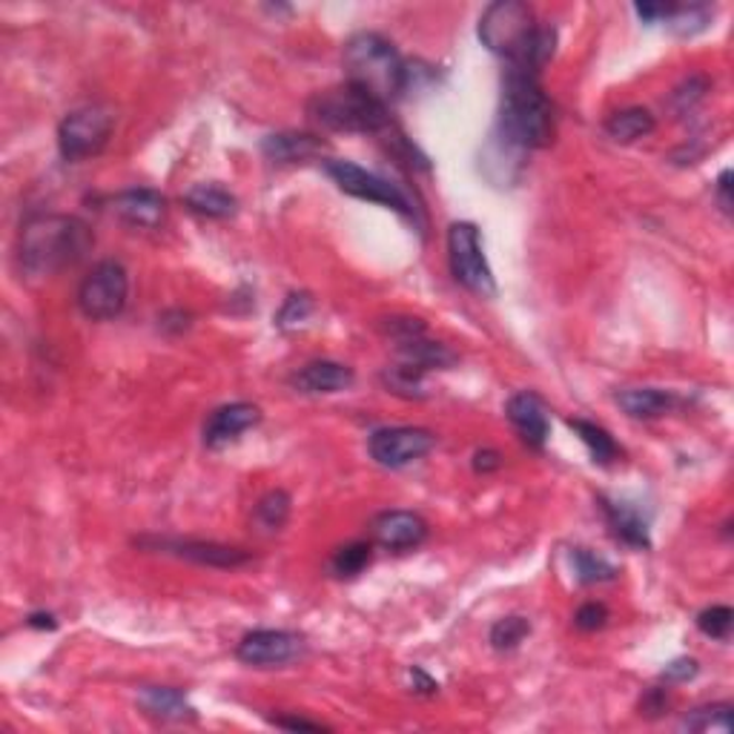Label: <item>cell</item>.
<instances>
[{
	"label": "cell",
	"mask_w": 734,
	"mask_h": 734,
	"mask_svg": "<svg viewBox=\"0 0 734 734\" xmlns=\"http://www.w3.org/2000/svg\"><path fill=\"white\" fill-rule=\"evenodd\" d=\"M665 709H669V688L654 686L642 695V700H640L642 718L654 720V718H660V714H665Z\"/></svg>",
	"instance_id": "f35d334b"
},
{
	"label": "cell",
	"mask_w": 734,
	"mask_h": 734,
	"mask_svg": "<svg viewBox=\"0 0 734 734\" xmlns=\"http://www.w3.org/2000/svg\"><path fill=\"white\" fill-rule=\"evenodd\" d=\"M634 12H637L646 24H660V21H665L669 12H672V3H637Z\"/></svg>",
	"instance_id": "ab89813d"
},
{
	"label": "cell",
	"mask_w": 734,
	"mask_h": 734,
	"mask_svg": "<svg viewBox=\"0 0 734 734\" xmlns=\"http://www.w3.org/2000/svg\"><path fill=\"white\" fill-rule=\"evenodd\" d=\"M517 153L549 147L554 139V116L551 101L540 84L537 72L508 67L503 75V104H500V127L496 135Z\"/></svg>",
	"instance_id": "6da1fadb"
},
{
	"label": "cell",
	"mask_w": 734,
	"mask_h": 734,
	"mask_svg": "<svg viewBox=\"0 0 734 734\" xmlns=\"http://www.w3.org/2000/svg\"><path fill=\"white\" fill-rule=\"evenodd\" d=\"M709 21V7H672V12L665 17V24L672 26L674 35H681V38H691L697 32H703Z\"/></svg>",
	"instance_id": "1f68e13d"
},
{
	"label": "cell",
	"mask_w": 734,
	"mask_h": 734,
	"mask_svg": "<svg viewBox=\"0 0 734 734\" xmlns=\"http://www.w3.org/2000/svg\"><path fill=\"white\" fill-rule=\"evenodd\" d=\"M26 623H29L32 628H49V631L58 626L52 614H29V619H26Z\"/></svg>",
	"instance_id": "f6af8a7d"
},
{
	"label": "cell",
	"mask_w": 734,
	"mask_h": 734,
	"mask_svg": "<svg viewBox=\"0 0 734 734\" xmlns=\"http://www.w3.org/2000/svg\"><path fill=\"white\" fill-rule=\"evenodd\" d=\"M697 674H700V663H697L695 658H677L660 672V681H663L665 686H674V683L695 681Z\"/></svg>",
	"instance_id": "8d00e7d4"
},
{
	"label": "cell",
	"mask_w": 734,
	"mask_h": 734,
	"mask_svg": "<svg viewBox=\"0 0 734 734\" xmlns=\"http://www.w3.org/2000/svg\"><path fill=\"white\" fill-rule=\"evenodd\" d=\"M371 542H348V545L336 549V554L330 557V571L336 577H356L371 565Z\"/></svg>",
	"instance_id": "f1b7e54d"
},
{
	"label": "cell",
	"mask_w": 734,
	"mask_h": 734,
	"mask_svg": "<svg viewBox=\"0 0 734 734\" xmlns=\"http://www.w3.org/2000/svg\"><path fill=\"white\" fill-rule=\"evenodd\" d=\"M574 571H577V580L582 586H597V582H611L617 577V568L609 563V559L597 557L588 549H577L571 554Z\"/></svg>",
	"instance_id": "f546056e"
},
{
	"label": "cell",
	"mask_w": 734,
	"mask_h": 734,
	"mask_svg": "<svg viewBox=\"0 0 734 734\" xmlns=\"http://www.w3.org/2000/svg\"><path fill=\"white\" fill-rule=\"evenodd\" d=\"M348 81L376 95L382 104L408 93V63L380 32H356L341 52Z\"/></svg>",
	"instance_id": "3957f363"
},
{
	"label": "cell",
	"mask_w": 734,
	"mask_h": 734,
	"mask_svg": "<svg viewBox=\"0 0 734 734\" xmlns=\"http://www.w3.org/2000/svg\"><path fill=\"white\" fill-rule=\"evenodd\" d=\"M313 308H316V302H313V296H310V293L287 296L285 304H281V310H279V316H276V325H279L281 330L299 327L304 318L313 313Z\"/></svg>",
	"instance_id": "e575fe53"
},
{
	"label": "cell",
	"mask_w": 734,
	"mask_h": 734,
	"mask_svg": "<svg viewBox=\"0 0 734 734\" xmlns=\"http://www.w3.org/2000/svg\"><path fill=\"white\" fill-rule=\"evenodd\" d=\"M734 626V611L729 605H711L697 614V628L711 640H729Z\"/></svg>",
	"instance_id": "d6a6232c"
},
{
	"label": "cell",
	"mask_w": 734,
	"mask_h": 734,
	"mask_svg": "<svg viewBox=\"0 0 734 734\" xmlns=\"http://www.w3.org/2000/svg\"><path fill=\"white\" fill-rule=\"evenodd\" d=\"M262 153L267 161L276 164L308 161L325 153V141L313 132H273L262 141Z\"/></svg>",
	"instance_id": "d6986e66"
},
{
	"label": "cell",
	"mask_w": 734,
	"mask_h": 734,
	"mask_svg": "<svg viewBox=\"0 0 734 734\" xmlns=\"http://www.w3.org/2000/svg\"><path fill=\"white\" fill-rule=\"evenodd\" d=\"M718 202L723 213H732V170H723L718 178Z\"/></svg>",
	"instance_id": "ee69618b"
},
{
	"label": "cell",
	"mask_w": 734,
	"mask_h": 734,
	"mask_svg": "<svg viewBox=\"0 0 734 734\" xmlns=\"http://www.w3.org/2000/svg\"><path fill=\"white\" fill-rule=\"evenodd\" d=\"M371 533L385 551H410L428 540V522L413 510H385L373 519Z\"/></svg>",
	"instance_id": "4fadbf2b"
},
{
	"label": "cell",
	"mask_w": 734,
	"mask_h": 734,
	"mask_svg": "<svg viewBox=\"0 0 734 734\" xmlns=\"http://www.w3.org/2000/svg\"><path fill=\"white\" fill-rule=\"evenodd\" d=\"M141 545H149L158 554H170V557L186 559V563L207 565V568H239L248 565L250 554L244 549H232L221 542H204V540H141Z\"/></svg>",
	"instance_id": "7c38bea8"
},
{
	"label": "cell",
	"mask_w": 734,
	"mask_h": 734,
	"mask_svg": "<svg viewBox=\"0 0 734 734\" xmlns=\"http://www.w3.org/2000/svg\"><path fill=\"white\" fill-rule=\"evenodd\" d=\"M711 81L706 75H691L686 77L677 89L672 93V107L674 112H691V109L697 107V104L703 101L706 93H709Z\"/></svg>",
	"instance_id": "836d02e7"
},
{
	"label": "cell",
	"mask_w": 734,
	"mask_h": 734,
	"mask_svg": "<svg viewBox=\"0 0 734 734\" xmlns=\"http://www.w3.org/2000/svg\"><path fill=\"white\" fill-rule=\"evenodd\" d=\"M308 116L313 124L330 132L376 135V132H387L390 127L387 104L350 81L313 95L308 101Z\"/></svg>",
	"instance_id": "277c9868"
},
{
	"label": "cell",
	"mask_w": 734,
	"mask_h": 734,
	"mask_svg": "<svg viewBox=\"0 0 734 734\" xmlns=\"http://www.w3.org/2000/svg\"><path fill=\"white\" fill-rule=\"evenodd\" d=\"M533 29V12L522 0H496L480 17V40L508 63L522 55Z\"/></svg>",
	"instance_id": "5b68a950"
},
{
	"label": "cell",
	"mask_w": 734,
	"mask_h": 734,
	"mask_svg": "<svg viewBox=\"0 0 734 734\" xmlns=\"http://www.w3.org/2000/svg\"><path fill=\"white\" fill-rule=\"evenodd\" d=\"M683 732H732V703L697 706L681 720Z\"/></svg>",
	"instance_id": "4316f807"
},
{
	"label": "cell",
	"mask_w": 734,
	"mask_h": 734,
	"mask_svg": "<svg viewBox=\"0 0 734 734\" xmlns=\"http://www.w3.org/2000/svg\"><path fill=\"white\" fill-rule=\"evenodd\" d=\"M130 296V276L121 262H98L77 287V308L93 322H109L124 313Z\"/></svg>",
	"instance_id": "52a82bcc"
},
{
	"label": "cell",
	"mask_w": 734,
	"mask_h": 734,
	"mask_svg": "<svg viewBox=\"0 0 734 734\" xmlns=\"http://www.w3.org/2000/svg\"><path fill=\"white\" fill-rule=\"evenodd\" d=\"M410 686L417 695H436L440 691V683L431 681L422 669H410Z\"/></svg>",
	"instance_id": "7bdbcfd3"
},
{
	"label": "cell",
	"mask_w": 734,
	"mask_h": 734,
	"mask_svg": "<svg viewBox=\"0 0 734 734\" xmlns=\"http://www.w3.org/2000/svg\"><path fill=\"white\" fill-rule=\"evenodd\" d=\"M273 726L290 729V732H325L322 723H316V720H304V718H273Z\"/></svg>",
	"instance_id": "60d3db41"
},
{
	"label": "cell",
	"mask_w": 734,
	"mask_h": 734,
	"mask_svg": "<svg viewBox=\"0 0 734 734\" xmlns=\"http://www.w3.org/2000/svg\"><path fill=\"white\" fill-rule=\"evenodd\" d=\"M508 419L510 425H514V431H517L519 436H522V442L531 445V448H542V445L549 442L551 433L549 408H545V402H542L537 394L522 390V394L510 396Z\"/></svg>",
	"instance_id": "2e32d148"
},
{
	"label": "cell",
	"mask_w": 734,
	"mask_h": 734,
	"mask_svg": "<svg viewBox=\"0 0 734 734\" xmlns=\"http://www.w3.org/2000/svg\"><path fill=\"white\" fill-rule=\"evenodd\" d=\"M380 330L385 333L387 339L394 341V345H399V341L425 336L428 327H425V322H422V318H417V316H387L380 322Z\"/></svg>",
	"instance_id": "d590c367"
},
{
	"label": "cell",
	"mask_w": 734,
	"mask_h": 734,
	"mask_svg": "<svg viewBox=\"0 0 734 734\" xmlns=\"http://www.w3.org/2000/svg\"><path fill=\"white\" fill-rule=\"evenodd\" d=\"M262 422V410L250 402H232L225 408H216L204 422V445L213 450L227 448L241 433H248Z\"/></svg>",
	"instance_id": "5bb4252c"
},
{
	"label": "cell",
	"mask_w": 734,
	"mask_h": 734,
	"mask_svg": "<svg viewBox=\"0 0 734 734\" xmlns=\"http://www.w3.org/2000/svg\"><path fill=\"white\" fill-rule=\"evenodd\" d=\"M304 637L296 631L281 628H258L241 637L236 658L253 669H281L304 658Z\"/></svg>",
	"instance_id": "8fae6325"
},
{
	"label": "cell",
	"mask_w": 734,
	"mask_h": 734,
	"mask_svg": "<svg viewBox=\"0 0 734 734\" xmlns=\"http://www.w3.org/2000/svg\"><path fill=\"white\" fill-rule=\"evenodd\" d=\"M654 130H658V121H654V116H651L649 109L642 107L619 109V112H614V116L605 121L609 139H614L617 144H631V141L651 135Z\"/></svg>",
	"instance_id": "cb8c5ba5"
},
{
	"label": "cell",
	"mask_w": 734,
	"mask_h": 734,
	"mask_svg": "<svg viewBox=\"0 0 734 734\" xmlns=\"http://www.w3.org/2000/svg\"><path fill=\"white\" fill-rule=\"evenodd\" d=\"M617 405L631 419H658L665 417L677 405V399L660 387H626L617 394Z\"/></svg>",
	"instance_id": "7402d4cb"
},
{
	"label": "cell",
	"mask_w": 734,
	"mask_h": 734,
	"mask_svg": "<svg viewBox=\"0 0 734 734\" xmlns=\"http://www.w3.org/2000/svg\"><path fill=\"white\" fill-rule=\"evenodd\" d=\"M327 176L336 181L341 193L353 195V198H362V202L382 204V207H390L402 216H413V207L405 198V193L396 184H390L387 178L376 176V172L364 170L353 161H341V158H333L325 164Z\"/></svg>",
	"instance_id": "9c48e42d"
},
{
	"label": "cell",
	"mask_w": 734,
	"mask_h": 734,
	"mask_svg": "<svg viewBox=\"0 0 734 734\" xmlns=\"http://www.w3.org/2000/svg\"><path fill=\"white\" fill-rule=\"evenodd\" d=\"M568 425H571V431L580 436L582 445H586L588 454H591V459H594L597 465H611L619 456L617 442L611 440V433L605 431V428L594 425V422H588V419H568Z\"/></svg>",
	"instance_id": "484cf974"
},
{
	"label": "cell",
	"mask_w": 734,
	"mask_h": 734,
	"mask_svg": "<svg viewBox=\"0 0 734 734\" xmlns=\"http://www.w3.org/2000/svg\"><path fill=\"white\" fill-rule=\"evenodd\" d=\"M396 353L402 359L405 364H413L419 371H448L456 364V353L448 348V345H442V341H433L425 336H417V339L399 341L396 345Z\"/></svg>",
	"instance_id": "ffe728a7"
},
{
	"label": "cell",
	"mask_w": 734,
	"mask_h": 734,
	"mask_svg": "<svg viewBox=\"0 0 734 734\" xmlns=\"http://www.w3.org/2000/svg\"><path fill=\"white\" fill-rule=\"evenodd\" d=\"M293 387L302 390V394L318 396V394H341L353 387L356 373L350 371L348 364L330 362V359H318V362L304 364L302 371L293 373Z\"/></svg>",
	"instance_id": "e0dca14e"
},
{
	"label": "cell",
	"mask_w": 734,
	"mask_h": 734,
	"mask_svg": "<svg viewBox=\"0 0 734 734\" xmlns=\"http://www.w3.org/2000/svg\"><path fill=\"white\" fill-rule=\"evenodd\" d=\"M382 385L396 396H405V399H425V371H419L413 364H394V368H385L382 371Z\"/></svg>",
	"instance_id": "83f0119b"
},
{
	"label": "cell",
	"mask_w": 734,
	"mask_h": 734,
	"mask_svg": "<svg viewBox=\"0 0 734 734\" xmlns=\"http://www.w3.org/2000/svg\"><path fill=\"white\" fill-rule=\"evenodd\" d=\"M448 262L454 279L465 290H471V293L482 296V299H494L496 279L485 258V250H482L480 227L471 225V221H456V225H450Z\"/></svg>",
	"instance_id": "8992f818"
},
{
	"label": "cell",
	"mask_w": 734,
	"mask_h": 734,
	"mask_svg": "<svg viewBox=\"0 0 734 734\" xmlns=\"http://www.w3.org/2000/svg\"><path fill=\"white\" fill-rule=\"evenodd\" d=\"M290 510H293V500L287 491L276 488V491H267V494L255 503L253 508V526L258 533H279L290 519Z\"/></svg>",
	"instance_id": "d4e9b609"
},
{
	"label": "cell",
	"mask_w": 734,
	"mask_h": 734,
	"mask_svg": "<svg viewBox=\"0 0 734 734\" xmlns=\"http://www.w3.org/2000/svg\"><path fill=\"white\" fill-rule=\"evenodd\" d=\"M112 209L124 218L127 225L155 230L167 218V198L155 190H147V186H132V190L112 195Z\"/></svg>",
	"instance_id": "9a60e30c"
},
{
	"label": "cell",
	"mask_w": 734,
	"mask_h": 734,
	"mask_svg": "<svg viewBox=\"0 0 734 734\" xmlns=\"http://www.w3.org/2000/svg\"><path fill=\"white\" fill-rule=\"evenodd\" d=\"M609 617L611 614L603 603H586L574 614V626L580 628V631H600L609 623Z\"/></svg>",
	"instance_id": "74e56055"
},
{
	"label": "cell",
	"mask_w": 734,
	"mask_h": 734,
	"mask_svg": "<svg viewBox=\"0 0 734 734\" xmlns=\"http://www.w3.org/2000/svg\"><path fill=\"white\" fill-rule=\"evenodd\" d=\"M531 634V623L528 617H519V614H510V617L496 619L491 626V646L496 651H514L519 649V642L526 640Z\"/></svg>",
	"instance_id": "4dcf8cb0"
},
{
	"label": "cell",
	"mask_w": 734,
	"mask_h": 734,
	"mask_svg": "<svg viewBox=\"0 0 734 734\" xmlns=\"http://www.w3.org/2000/svg\"><path fill=\"white\" fill-rule=\"evenodd\" d=\"M93 250V232L75 216H35L21 230L17 258L32 279H47Z\"/></svg>",
	"instance_id": "7a4b0ae2"
},
{
	"label": "cell",
	"mask_w": 734,
	"mask_h": 734,
	"mask_svg": "<svg viewBox=\"0 0 734 734\" xmlns=\"http://www.w3.org/2000/svg\"><path fill=\"white\" fill-rule=\"evenodd\" d=\"M433 445H436V436L428 428H380L368 440L373 462L390 468V471H399V468H408V465L425 459Z\"/></svg>",
	"instance_id": "30bf717a"
},
{
	"label": "cell",
	"mask_w": 734,
	"mask_h": 734,
	"mask_svg": "<svg viewBox=\"0 0 734 734\" xmlns=\"http://www.w3.org/2000/svg\"><path fill=\"white\" fill-rule=\"evenodd\" d=\"M600 503H603L605 519L619 542H626L631 549H651L649 522L640 517V510L628 503H611V500H600Z\"/></svg>",
	"instance_id": "44dd1931"
},
{
	"label": "cell",
	"mask_w": 734,
	"mask_h": 734,
	"mask_svg": "<svg viewBox=\"0 0 734 734\" xmlns=\"http://www.w3.org/2000/svg\"><path fill=\"white\" fill-rule=\"evenodd\" d=\"M500 465H503V456L491 448L477 450V456H473V468H477V473H491V471H496Z\"/></svg>",
	"instance_id": "b9f144b4"
},
{
	"label": "cell",
	"mask_w": 734,
	"mask_h": 734,
	"mask_svg": "<svg viewBox=\"0 0 734 734\" xmlns=\"http://www.w3.org/2000/svg\"><path fill=\"white\" fill-rule=\"evenodd\" d=\"M184 204L193 209L195 216L204 218H232L239 213V202L236 195L227 193L225 186L218 184H195L184 193Z\"/></svg>",
	"instance_id": "603a6c76"
},
{
	"label": "cell",
	"mask_w": 734,
	"mask_h": 734,
	"mask_svg": "<svg viewBox=\"0 0 734 734\" xmlns=\"http://www.w3.org/2000/svg\"><path fill=\"white\" fill-rule=\"evenodd\" d=\"M139 706L144 714L161 723H193L198 720L195 706L186 700L184 691L170 686H144L139 691Z\"/></svg>",
	"instance_id": "ac0fdd59"
},
{
	"label": "cell",
	"mask_w": 734,
	"mask_h": 734,
	"mask_svg": "<svg viewBox=\"0 0 734 734\" xmlns=\"http://www.w3.org/2000/svg\"><path fill=\"white\" fill-rule=\"evenodd\" d=\"M116 116L104 107H77L58 127V149L67 161H84L109 144Z\"/></svg>",
	"instance_id": "ba28073f"
}]
</instances>
